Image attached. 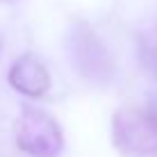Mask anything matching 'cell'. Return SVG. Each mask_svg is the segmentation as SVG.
I'll list each match as a JSON object with an SVG mask.
<instances>
[{
  "label": "cell",
  "mask_w": 157,
  "mask_h": 157,
  "mask_svg": "<svg viewBox=\"0 0 157 157\" xmlns=\"http://www.w3.org/2000/svg\"><path fill=\"white\" fill-rule=\"evenodd\" d=\"M68 64L73 71L91 86H107L114 78V57L98 32L86 21L75 18L68 23L64 34Z\"/></svg>",
  "instance_id": "6da1fadb"
},
{
  "label": "cell",
  "mask_w": 157,
  "mask_h": 157,
  "mask_svg": "<svg viewBox=\"0 0 157 157\" xmlns=\"http://www.w3.org/2000/svg\"><path fill=\"white\" fill-rule=\"evenodd\" d=\"M112 144L121 157H157V114L150 107H121L112 116Z\"/></svg>",
  "instance_id": "7a4b0ae2"
},
{
  "label": "cell",
  "mask_w": 157,
  "mask_h": 157,
  "mask_svg": "<svg viewBox=\"0 0 157 157\" xmlns=\"http://www.w3.org/2000/svg\"><path fill=\"white\" fill-rule=\"evenodd\" d=\"M16 148L28 157H59L64 150V130L52 114L41 107L23 105L14 123Z\"/></svg>",
  "instance_id": "3957f363"
},
{
  "label": "cell",
  "mask_w": 157,
  "mask_h": 157,
  "mask_svg": "<svg viewBox=\"0 0 157 157\" xmlns=\"http://www.w3.org/2000/svg\"><path fill=\"white\" fill-rule=\"evenodd\" d=\"M7 82L14 91L28 98H43L50 89V71L34 52L16 57L7 71Z\"/></svg>",
  "instance_id": "277c9868"
}]
</instances>
